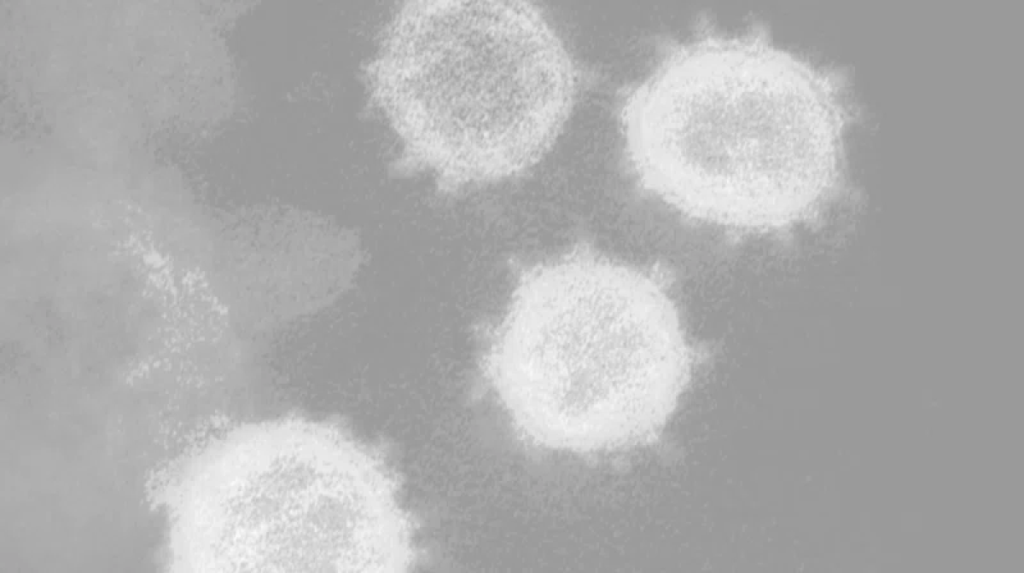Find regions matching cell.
I'll list each match as a JSON object with an SVG mask.
<instances>
[{"mask_svg":"<svg viewBox=\"0 0 1024 573\" xmlns=\"http://www.w3.org/2000/svg\"><path fill=\"white\" fill-rule=\"evenodd\" d=\"M396 64L401 130L417 169L455 194L519 177L552 149L582 71L539 8L521 0L415 2Z\"/></svg>","mask_w":1024,"mask_h":573,"instance_id":"obj_3","label":"cell"},{"mask_svg":"<svg viewBox=\"0 0 1024 573\" xmlns=\"http://www.w3.org/2000/svg\"><path fill=\"white\" fill-rule=\"evenodd\" d=\"M617 118L636 185L693 222L784 234L817 221L845 189L847 78L763 26L728 34L704 24L664 41L622 90Z\"/></svg>","mask_w":1024,"mask_h":573,"instance_id":"obj_1","label":"cell"},{"mask_svg":"<svg viewBox=\"0 0 1024 573\" xmlns=\"http://www.w3.org/2000/svg\"><path fill=\"white\" fill-rule=\"evenodd\" d=\"M514 271L479 367L520 438L580 454L658 442L700 359L665 273L585 239Z\"/></svg>","mask_w":1024,"mask_h":573,"instance_id":"obj_2","label":"cell"},{"mask_svg":"<svg viewBox=\"0 0 1024 573\" xmlns=\"http://www.w3.org/2000/svg\"><path fill=\"white\" fill-rule=\"evenodd\" d=\"M206 497L213 571L403 572L412 523L371 446L328 422L243 425L216 448Z\"/></svg>","mask_w":1024,"mask_h":573,"instance_id":"obj_4","label":"cell"}]
</instances>
